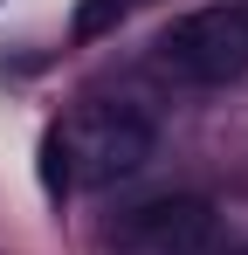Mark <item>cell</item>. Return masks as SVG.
Returning a JSON list of instances; mask_svg holds the SVG:
<instances>
[{"mask_svg":"<svg viewBox=\"0 0 248 255\" xmlns=\"http://www.w3.org/2000/svg\"><path fill=\"white\" fill-rule=\"evenodd\" d=\"M159 55L186 83H235L248 76V7H200L159 35Z\"/></svg>","mask_w":248,"mask_h":255,"instance_id":"1","label":"cell"},{"mask_svg":"<svg viewBox=\"0 0 248 255\" xmlns=\"http://www.w3.org/2000/svg\"><path fill=\"white\" fill-rule=\"evenodd\" d=\"M69 159H83L76 172L90 186H118V179H131V172H145L159 159V131L131 104H97V111H83L76 138H69Z\"/></svg>","mask_w":248,"mask_h":255,"instance_id":"2","label":"cell"},{"mask_svg":"<svg viewBox=\"0 0 248 255\" xmlns=\"http://www.w3.org/2000/svg\"><path fill=\"white\" fill-rule=\"evenodd\" d=\"M214 242H221V221L200 193H165L118 221L111 255H214Z\"/></svg>","mask_w":248,"mask_h":255,"instance_id":"3","label":"cell"},{"mask_svg":"<svg viewBox=\"0 0 248 255\" xmlns=\"http://www.w3.org/2000/svg\"><path fill=\"white\" fill-rule=\"evenodd\" d=\"M69 179H76V166H69V138H62V131H41V193L62 200Z\"/></svg>","mask_w":248,"mask_h":255,"instance_id":"4","label":"cell"},{"mask_svg":"<svg viewBox=\"0 0 248 255\" xmlns=\"http://www.w3.org/2000/svg\"><path fill=\"white\" fill-rule=\"evenodd\" d=\"M124 14H131V0H83L76 7V21H69V35L76 42H97V35H111Z\"/></svg>","mask_w":248,"mask_h":255,"instance_id":"5","label":"cell"},{"mask_svg":"<svg viewBox=\"0 0 248 255\" xmlns=\"http://www.w3.org/2000/svg\"><path fill=\"white\" fill-rule=\"evenodd\" d=\"M214 255H221V249H214ZM228 255H248V249H228Z\"/></svg>","mask_w":248,"mask_h":255,"instance_id":"6","label":"cell"}]
</instances>
